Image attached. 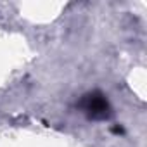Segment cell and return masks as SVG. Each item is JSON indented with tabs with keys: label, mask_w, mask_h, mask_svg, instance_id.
<instances>
[{
	"label": "cell",
	"mask_w": 147,
	"mask_h": 147,
	"mask_svg": "<svg viewBox=\"0 0 147 147\" xmlns=\"http://www.w3.org/2000/svg\"><path fill=\"white\" fill-rule=\"evenodd\" d=\"M78 107L92 121H107L113 116V107H111L107 97L102 92H99V90H94V92L85 94L80 99Z\"/></svg>",
	"instance_id": "obj_1"
}]
</instances>
